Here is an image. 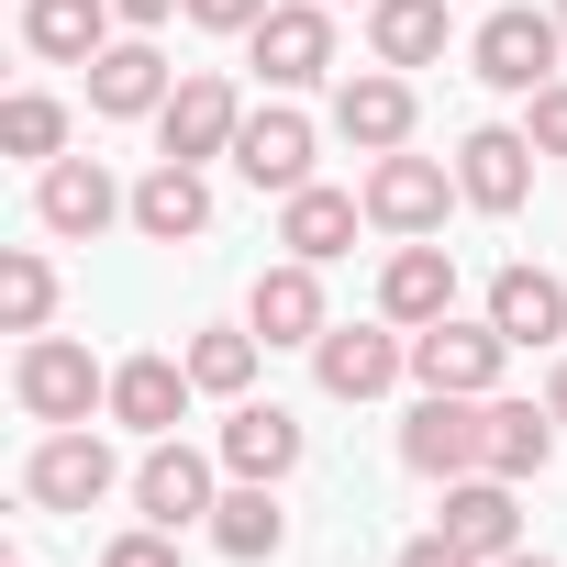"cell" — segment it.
Returning a JSON list of instances; mask_svg holds the SVG:
<instances>
[{
  "label": "cell",
  "instance_id": "cell-1",
  "mask_svg": "<svg viewBox=\"0 0 567 567\" xmlns=\"http://www.w3.org/2000/svg\"><path fill=\"white\" fill-rule=\"evenodd\" d=\"M556 56H567V23L534 12V0H512V12H489V23L467 34V79L501 90V101H534V90L556 79Z\"/></svg>",
  "mask_w": 567,
  "mask_h": 567
},
{
  "label": "cell",
  "instance_id": "cell-2",
  "mask_svg": "<svg viewBox=\"0 0 567 567\" xmlns=\"http://www.w3.org/2000/svg\"><path fill=\"white\" fill-rule=\"evenodd\" d=\"M12 401H23L34 423H90V412H112V368H101L79 334H23Z\"/></svg>",
  "mask_w": 567,
  "mask_h": 567
},
{
  "label": "cell",
  "instance_id": "cell-3",
  "mask_svg": "<svg viewBox=\"0 0 567 567\" xmlns=\"http://www.w3.org/2000/svg\"><path fill=\"white\" fill-rule=\"evenodd\" d=\"M123 489V456L101 445V423H45V445L23 456V501L34 512H101Z\"/></svg>",
  "mask_w": 567,
  "mask_h": 567
},
{
  "label": "cell",
  "instance_id": "cell-4",
  "mask_svg": "<svg viewBox=\"0 0 567 567\" xmlns=\"http://www.w3.org/2000/svg\"><path fill=\"white\" fill-rule=\"evenodd\" d=\"M234 134H245V101H234L223 68H189V79L167 90V112H156V156H178V167L234 156Z\"/></svg>",
  "mask_w": 567,
  "mask_h": 567
},
{
  "label": "cell",
  "instance_id": "cell-5",
  "mask_svg": "<svg viewBox=\"0 0 567 567\" xmlns=\"http://www.w3.org/2000/svg\"><path fill=\"white\" fill-rule=\"evenodd\" d=\"M445 200H456V167L445 156H412V145L401 156H368V223L379 234H401V245L412 234H445Z\"/></svg>",
  "mask_w": 567,
  "mask_h": 567
},
{
  "label": "cell",
  "instance_id": "cell-6",
  "mask_svg": "<svg viewBox=\"0 0 567 567\" xmlns=\"http://www.w3.org/2000/svg\"><path fill=\"white\" fill-rule=\"evenodd\" d=\"M34 223L68 234V245H90V234L134 223V189H112L101 156H56V167H34Z\"/></svg>",
  "mask_w": 567,
  "mask_h": 567
},
{
  "label": "cell",
  "instance_id": "cell-7",
  "mask_svg": "<svg viewBox=\"0 0 567 567\" xmlns=\"http://www.w3.org/2000/svg\"><path fill=\"white\" fill-rule=\"evenodd\" d=\"M478 445H489V401H456V390H423L412 401V423H401V467L412 478H467L478 467Z\"/></svg>",
  "mask_w": 567,
  "mask_h": 567
},
{
  "label": "cell",
  "instance_id": "cell-8",
  "mask_svg": "<svg viewBox=\"0 0 567 567\" xmlns=\"http://www.w3.org/2000/svg\"><path fill=\"white\" fill-rule=\"evenodd\" d=\"M212 501H223V456H200V445L156 434V445H145V467H134V512H145V523H167V534H189V523H212Z\"/></svg>",
  "mask_w": 567,
  "mask_h": 567
},
{
  "label": "cell",
  "instance_id": "cell-9",
  "mask_svg": "<svg viewBox=\"0 0 567 567\" xmlns=\"http://www.w3.org/2000/svg\"><path fill=\"white\" fill-rule=\"evenodd\" d=\"M501 357H512L501 323H456V312H445V323L412 334V379H423V390H456V401H489V390H501Z\"/></svg>",
  "mask_w": 567,
  "mask_h": 567
},
{
  "label": "cell",
  "instance_id": "cell-10",
  "mask_svg": "<svg viewBox=\"0 0 567 567\" xmlns=\"http://www.w3.org/2000/svg\"><path fill=\"white\" fill-rule=\"evenodd\" d=\"M245 323H256V346H323V334H334V312H323V267H312V256L256 267Z\"/></svg>",
  "mask_w": 567,
  "mask_h": 567
},
{
  "label": "cell",
  "instance_id": "cell-11",
  "mask_svg": "<svg viewBox=\"0 0 567 567\" xmlns=\"http://www.w3.org/2000/svg\"><path fill=\"white\" fill-rule=\"evenodd\" d=\"M401 368H412V334H401V323H334V334L312 346V379H323V401H379Z\"/></svg>",
  "mask_w": 567,
  "mask_h": 567
},
{
  "label": "cell",
  "instance_id": "cell-12",
  "mask_svg": "<svg viewBox=\"0 0 567 567\" xmlns=\"http://www.w3.org/2000/svg\"><path fill=\"white\" fill-rule=\"evenodd\" d=\"M245 45H256V79H267V90H312V79L334 68V12H323V0H278Z\"/></svg>",
  "mask_w": 567,
  "mask_h": 567
},
{
  "label": "cell",
  "instance_id": "cell-13",
  "mask_svg": "<svg viewBox=\"0 0 567 567\" xmlns=\"http://www.w3.org/2000/svg\"><path fill=\"white\" fill-rule=\"evenodd\" d=\"M456 200L467 212H523L534 200V134L523 123H478L456 145Z\"/></svg>",
  "mask_w": 567,
  "mask_h": 567
},
{
  "label": "cell",
  "instance_id": "cell-14",
  "mask_svg": "<svg viewBox=\"0 0 567 567\" xmlns=\"http://www.w3.org/2000/svg\"><path fill=\"white\" fill-rule=\"evenodd\" d=\"M167 90H178V68H167L145 34H123V45L90 56V112H101V123H156Z\"/></svg>",
  "mask_w": 567,
  "mask_h": 567
},
{
  "label": "cell",
  "instance_id": "cell-15",
  "mask_svg": "<svg viewBox=\"0 0 567 567\" xmlns=\"http://www.w3.org/2000/svg\"><path fill=\"white\" fill-rule=\"evenodd\" d=\"M434 534H456V545L489 567V556H512V545H523V489H512V478H489V467H467V478H445Z\"/></svg>",
  "mask_w": 567,
  "mask_h": 567
},
{
  "label": "cell",
  "instance_id": "cell-16",
  "mask_svg": "<svg viewBox=\"0 0 567 567\" xmlns=\"http://www.w3.org/2000/svg\"><path fill=\"white\" fill-rule=\"evenodd\" d=\"M234 167H245V189H267V200H290V189H312V123H301L290 101H267V112H245V134H234Z\"/></svg>",
  "mask_w": 567,
  "mask_h": 567
},
{
  "label": "cell",
  "instance_id": "cell-17",
  "mask_svg": "<svg viewBox=\"0 0 567 567\" xmlns=\"http://www.w3.org/2000/svg\"><path fill=\"white\" fill-rule=\"evenodd\" d=\"M456 312V256L445 245H390V267H379V323H401V334H423V323H445Z\"/></svg>",
  "mask_w": 567,
  "mask_h": 567
},
{
  "label": "cell",
  "instance_id": "cell-18",
  "mask_svg": "<svg viewBox=\"0 0 567 567\" xmlns=\"http://www.w3.org/2000/svg\"><path fill=\"white\" fill-rule=\"evenodd\" d=\"M301 412H278V401H234L223 412V434H212V456H223V478H290L301 467Z\"/></svg>",
  "mask_w": 567,
  "mask_h": 567
},
{
  "label": "cell",
  "instance_id": "cell-19",
  "mask_svg": "<svg viewBox=\"0 0 567 567\" xmlns=\"http://www.w3.org/2000/svg\"><path fill=\"white\" fill-rule=\"evenodd\" d=\"M334 134H346L357 156H401V145H412V79H401V68H357V79L334 90Z\"/></svg>",
  "mask_w": 567,
  "mask_h": 567
},
{
  "label": "cell",
  "instance_id": "cell-20",
  "mask_svg": "<svg viewBox=\"0 0 567 567\" xmlns=\"http://www.w3.org/2000/svg\"><path fill=\"white\" fill-rule=\"evenodd\" d=\"M189 390H200L189 357H123V368H112V423H134V434L156 445V434L189 423Z\"/></svg>",
  "mask_w": 567,
  "mask_h": 567
},
{
  "label": "cell",
  "instance_id": "cell-21",
  "mask_svg": "<svg viewBox=\"0 0 567 567\" xmlns=\"http://www.w3.org/2000/svg\"><path fill=\"white\" fill-rule=\"evenodd\" d=\"M134 234H145V245H189V234H212V178L178 167V156H156V167L134 178Z\"/></svg>",
  "mask_w": 567,
  "mask_h": 567
},
{
  "label": "cell",
  "instance_id": "cell-22",
  "mask_svg": "<svg viewBox=\"0 0 567 567\" xmlns=\"http://www.w3.org/2000/svg\"><path fill=\"white\" fill-rule=\"evenodd\" d=\"M489 323H501L512 346H545V357H556V346H567V278H556V267H501V278H489Z\"/></svg>",
  "mask_w": 567,
  "mask_h": 567
},
{
  "label": "cell",
  "instance_id": "cell-23",
  "mask_svg": "<svg viewBox=\"0 0 567 567\" xmlns=\"http://www.w3.org/2000/svg\"><path fill=\"white\" fill-rule=\"evenodd\" d=\"M357 223H368V189H290V200H278V245H290V256H312V267H334L346 245H357Z\"/></svg>",
  "mask_w": 567,
  "mask_h": 567
},
{
  "label": "cell",
  "instance_id": "cell-24",
  "mask_svg": "<svg viewBox=\"0 0 567 567\" xmlns=\"http://www.w3.org/2000/svg\"><path fill=\"white\" fill-rule=\"evenodd\" d=\"M234 567H267L278 545H290V512H278V478H234L223 501H212V523H200Z\"/></svg>",
  "mask_w": 567,
  "mask_h": 567
},
{
  "label": "cell",
  "instance_id": "cell-25",
  "mask_svg": "<svg viewBox=\"0 0 567 567\" xmlns=\"http://www.w3.org/2000/svg\"><path fill=\"white\" fill-rule=\"evenodd\" d=\"M556 434H567V423H556L545 401H501V390H489V445H478V467L523 489V478H545V467H556Z\"/></svg>",
  "mask_w": 567,
  "mask_h": 567
},
{
  "label": "cell",
  "instance_id": "cell-26",
  "mask_svg": "<svg viewBox=\"0 0 567 567\" xmlns=\"http://www.w3.org/2000/svg\"><path fill=\"white\" fill-rule=\"evenodd\" d=\"M112 0H23V45L45 56V68H90L101 45H112Z\"/></svg>",
  "mask_w": 567,
  "mask_h": 567
},
{
  "label": "cell",
  "instance_id": "cell-27",
  "mask_svg": "<svg viewBox=\"0 0 567 567\" xmlns=\"http://www.w3.org/2000/svg\"><path fill=\"white\" fill-rule=\"evenodd\" d=\"M368 56L379 68H434L445 56V0H368Z\"/></svg>",
  "mask_w": 567,
  "mask_h": 567
},
{
  "label": "cell",
  "instance_id": "cell-28",
  "mask_svg": "<svg viewBox=\"0 0 567 567\" xmlns=\"http://www.w3.org/2000/svg\"><path fill=\"white\" fill-rule=\"evenodd\" d=\"M178 357H189V379H200L212 401H245V390H256V357H267V346H256V323H212V334H189Z\"/></svg>",
  "mask_w": 567,
  "mask_h": 567
},
{
  "label": "cell",
  "instance_id": "cell-29",
  "mask_svg": "<svg viewBox=\"0 0 567 567\" xmlns=\"http://www.w3.org/2000/svg\"><path fill=\"white\" fill-rule=\"evenodd\" d=\"M0 145L34 156V167H56L68 156V101L56 90H12V101H0Z\"/></svg>",
  "mask_w": 567,
  "mask_h": 567
},
{
  "label": "cell",
  "instance_id": "cell-30",
  "mask_svg": "<svg viewBox=\"0 0 567 567\" xmlns=\"http://www.w3.org/2000/svg\"><path fill=\"white\" fill-rule=\"evenodd\" d=\"M0 323H12V334H45V323H56V267H45L34 245L0 256Z\"/></svg>",
  "mask_w": 567,
  "mask_h": 567
},
{
  "label": "cell",
  "instance_id": "cell-31",
  "mask_svg": "<svg viewBox=\"0 0 567 567\" xmlns=\"http://www.w3.org/2000/svg\"><path fill=\"white\" fill-rule=\"evenodd\" d=\"M101 567H178V534H167V523H134V534L101 545Z\"/></svg>",
  "mask_w": 567,
  "mask_h": 567
},
{
  "label": "cell",
  "instance_id": "cell-32",
  "mask_svg": "<svg viewBox=\"0 0 567 567\" xmlns=\"http://www.w3.org/2000/svg\"><path fill=\"white\" fill-rule=\"evenodd\" d=\"M523 134H534V156H567V79H545L523 101Z\"/></svg>",
  "mask_w": 567,
  "mask_h": 567
},
{
  "label": "cell",
  "instance_id": "cell-33",
  "mask_svg": "<svg viewBox=\"0 0 567 567\" xmlns=\"http://www.w3.org/2000/svg\"><path fill=\"white\" fill-rule=\"evenodd\" d=\"M267 12H278V0H189V23H200V34H256Z\"/></svg>",
  "mask_w": 567,
  "mask_h": 567
},
{
  "label": "cell",
  "instance_id": "cell-34",
  "mask_svg": "<svg viewBox=\"0 0 567 567\" xmlns=\"http://www.w3.org/2000/svg\"><path fill=\"white\" fill-rule=\"evenodd\" d=\"M401 567H478V556H467L456 534H412V545H401Z\"/></svg>",
  "mask_w": 567,
  "mask_h": 567
},
{
  "label": "cell",
  "instance_id": "cell-35",
  "mask_svg": "<svg viewBox=\"0 0 567 567\" xmlns=\"http://www.w3.org/2000/svg\"><path fill=\"white\" fill-rule=\"evenodd\" d=\"M112 12H123V23H134V34H156V23H167V12H189V0H112Z\"/></svg>",
  "mask_w": 567,
  "mask_h": 567
},
{
  "label": "cell",
  "instance_id": "cell-36",
  "mask_svg": "<svg viewBox=\"0 0 567 567\" xmlns=\"http://www.w3.org/2000/svg\"><path fill=\"white\" fill-rule=\"evenodd\" d=\"M545 412L567 423V346H556V368H545Z\"/></svg>",
  "mask_w": 567,
  "mask_h": 567
},
{
  "label": "cell",
  "instance_id": "cell-37",
  "mask_svg": "<svg viewBox=\"0 0 567 567\" xmlns=\"http://www.w3.org/2000/svg\"><path fill=\"white\" fill-rule=\"evenodd\" d=\"M489 567H556V556H534V545H512V556H489Z\"/></svg>",
  "mask_w": 567,
  "mask_h": 567
},
{
  "label": "cell",
  "instance_id": "cell-38",
  "mask_svg": "<svg viewBox=\"0 0 567 567\" xmlns=\"http://www.w3.org/2000/svg\"><path fill=\"white\" fill-rule=\"evenodd\" d=\"M556 23H567V0H556Z\"/></svg>",
  "mask_w": 567,
  "mask_h": 567
}]
</instances>
